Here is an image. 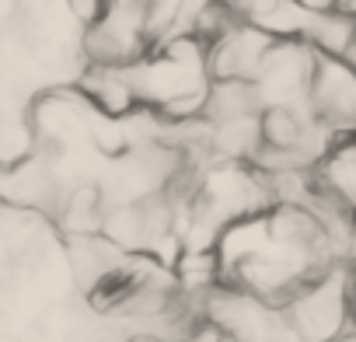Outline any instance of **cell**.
I'll use <instances>...</instances> for the list:
<instances>
[{
  "label": "cell",
  "mask_w": 356,
  "mask_h": 342,
  "mask_svg": "<svg viewBox=\"0 0 356 342\" xmlns=\"http://www.w3.org/2000/svg\"><path fill=\"white\" fill-rule=\"evenodd\" d=\"M133 91L140 108L157 112L164 122L203 119L210 98V63L200 39H178L161 49H150L136 67H129Z\"/></svg>",
  "instance_id": "6da1fadb"
},
{
  "label": "cell",
  "mask_w": 356,
  "mask_h": 342,
  "mask_svg": "<svg viewBox=\"0 0 356 342\" xmlns=\"http://www.w3.org/2000/svg\"><path fill=\"white\" fill-rule=\"evenodd\" d=\"M286 325L300 342H335L339 335L356 328V293L349 262L332 266L307 279L286 304H283Z\"/></svg>",
  "instance_id": "7a4b0ae2"
},
{
  "label": "cell",
  "mask_w": 356,
  "mask_h": 342,
  "mask_svg": "<svg viewBox=\"0 0 356 342\" xmlns=\"http://www.w3.org/2000/svg\"><path fill=\"white\" fill-rule=\"evenodd\" d=\"M150 53L147 4H105L102 15L84 28L88 67H136Z\"/></svg>",
  "instance_id": "3957f363"
},
{
  "label": "cell",
  "mask_w": 356,
  "mask_h": 342,
  "mask_svg": "<svg viewBox=\"0 0 356 342\" xmlns=\"http://www.w3.org/2000/svg\"><path fill=\"white\" fill-rule=\"evenodd\" d=\"M318 53L307 42H276L255 77V95L262 112L266 108H290L307 101L311 74H314Z\"/></svg>",
  "instance_id": "277c9868"
},
{
  "label": "cell",
  "mask_w": 356,
  "mask_h": 342,
  "mask_svg": "<svg viewBox=\"0 0 356 342\" xmlns=\"http://www.w3.org/2000/svg\"><path fill=\"white\" fill-rule=\"evenodd\" d=\"M307 105L332 136H353L356 133V70L346 60L318 56L311 88H307Z\"/></svg>",
  "instance_id": "5b68a950"
},
{
  "label": "cell",
  "mask_w": 356,
  "mask_h": 342,
  "mask_svg": "<svg viewBox=\"0 0 356 342\" xmlns=\"http://www.w3.org/2000/svg\"><path fill=\"white\" fill-rule=\"evenodd\" d=\"M276 42L269 35H262L259 28H252L241 15L207 46V63H210V77L213 81H245L255 84L269 49Z\"/></svg>",
  "instance_id": "8992f818"
},
{
  "label": "cell",
  "mask_w": 356,
  "mask_h": 342,
  "mask_svg": "<svg viewBox=\"0 0 356 342\" xmlns=\"http://www.w3.org/2000/svg\"><path fill=\"white\" fill-rule=\"evenodd\" d=\"M314 186L325 200L356 217V133L339 136L314 168Z\"/></svg>",
  "instance_id": "52a82bcc"
},
{
  "label": "cell",
  "mask_w": 356,
  "mask_h": 342,
  "mask_svg": "<svg viewBox=\"0 0 356 342\" xmlns=\"http://www.w3.org/2000/svg\"><path fill=\"white\" fill-rule=\"evenodd\" d=\"M81 95L105 119H126L140 108L129 67H88L81 77Z\"/></svg>",
  "instance_id": "ba28073f"
},
{
  "label": "cell",
  "mask_w": 356,
  "mask_h": 342,
  "mask_svg": "<svg viewBox=\"0 0 356 342\" xmlns=\"http://www.w3.org/2000/svg\"><path fill=\"white\" fill-rule=\"evenodd\" d=\"M203 119L210 126H231V122L262 119V105H259L255 88L245 84V81H213L207 108H203Z\"/></svg>",
  "instance_id": "9c48e42d"
},
{
  "label": "cell",
  "mask_w": 356,
  "mask_h": 342,
  "mask_svg": "<svg viewBox=\"0 0 356 342\" xmlns=\"http://www.w3.org/2000/svg\"><path fill=\"white\" fill-rule=\"evenodd\" d=\"M189 342H224V339H220V335H217L210 325H200V328L189 335Z\"/></svg>",
  "instance_id": "30bf717a"
},
{
  "label": "cell",
  "mask_w": 356,
  "mask_h": 342,
  "mask_svg": "<svg viewBox=\"0 0 356 342\" xmlns=\"http://www.w3.org/2000/svg\"><path fill=\"white\" fill-rule=\"evenodd\" d=\"M335 342H356V328H353V332H346V335H339Z\"/></svg>",
  "instance_id": "8fae6325"
},
{
  "label": "cell",
  "mask_w": 356,
  "mask_h": 342,
  "mask_svg": "<svg viewBox=\"0 0 356 342\" xmlns=\"http://www.w3.org/2000/svg\"><path fill=\"white\" fill-rule=\"evenodd\" d=\"M0 342H18V339H11V335H0Z\"/></svg>",
  "instance_id": "7c38bea8"
}]
</instances>
